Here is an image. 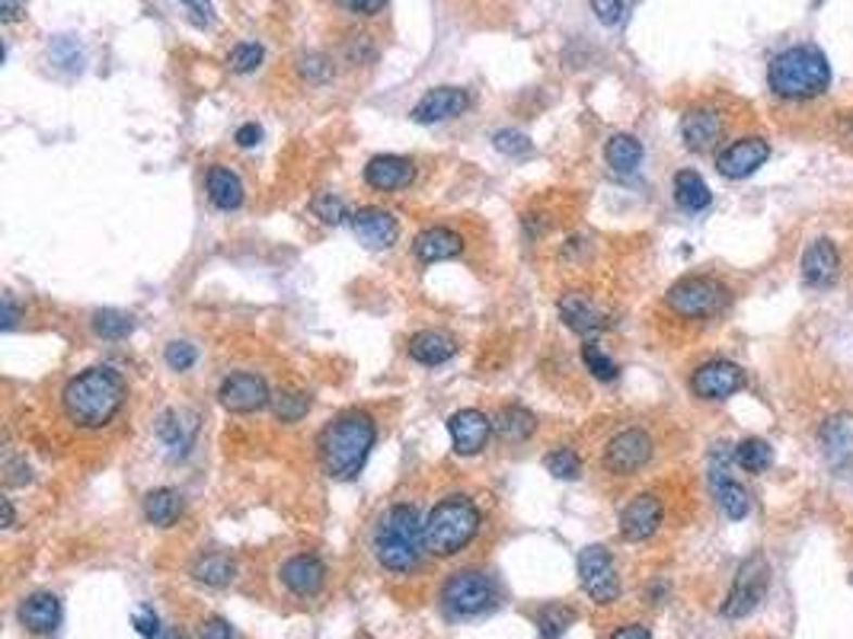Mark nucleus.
I'll use <instances>...</instances> for the list:
<instances>
[{
	"instance_id": "1",
	"label": "nucleus",
	"mask_w": 853,
	"mask_h": 639,
	"mask_svg": "<svg viewBox=\"0 0 853 639\" xmlns=\"http://www.w3.org/2000/svg\"><path fill=\"white\" fill-rule=\"evenodd\" d=\"M125 400H128L125 378L110 365H93L64 384L61 412L80 432H103L118 419Z\"/></svg>"
},
{
	"instance_id": "2",
	"label": "nucleus",
	"mask_w": 853,
	"mask_h": 639,
	"mask_svg": "<svg viewBox=\"0 0 853 639\" xmlns=\"http://www.w3.org/2000/svg\"><path fill=\"white\" fill-rule=\"evenodd\" d=\"M378 442V422L361 409H345L317 435V461L330 480H355Z\"/></svg>"
},
{
	"instance_id": "3",
	"label": "nucleus",
	"mask_w": 853,
	"mask_h": 639,
	"mask_svg": "<svg viewBox=\"0 0 853 639\" xmlns=\"http://www.w3.org/2000/svg\"><path fill=\"white\" fill-rule=\"evenodd\" d=\"M371 550L387 573H412L425 553V522L419 509L409 502L391 506L374 527Z\"/></svg>"
},
{
	"instance_id": "4",
	"label": "nucleus",
	"mask_w": 853,
	"mask_h": 639,
	"mask_svg": "<svg viewBox=\"0 0 853 639\" xmlns=\"http://www.w3.org/2000/svg\"><path fill=\"white\" fill-rule=\"evenodd\" d=\"M483 527V512L470 496L451 493L425 519V553L435 560H451L473 544Z\"/></svg>"
},
{
	"instance_id": "5",
	"label": "nucleus",
	"mask_w": 853,
	"mask_h": 639,
	"mask_svg": "<svg viewBox=\"0 0 853 639\" xmlns=\"http://www.w3.org/2000/svg\"><path fill=\"white\" fill-rule=\"evenodd\" d=\"M767 84L780 100H812L828 90L831 67L815 46H793L771 61Z\"/></svg>"
},
{
	"instance_id": "6",
	"label": "nucleus",
	"mask_w": 853,
	"mask_h": 639,
	"mask_svg": "<svg viewBox=\"0 0 853 639\" xmlns=\"http://www.w3.org/2000/svg\"><path fill=\"white\" fill-rule=\"evenodd\" d=\"M665 304L684 320H706L729 304V289L710 276H684L669 289Z\"/></svg>"
},
{
	"instance_id": "7",
	"label": "nucleus",
	"mask_w": 853,
	"mask_h": 639,
	"mask_svg": "<svg viewBox=\"0 0 853 639\" xmlns=\"http://www.w3.org/2000/svg\"><path fill=\"white\" fill-rule=\"evenodd\" d=\"M496 598H499L496 582L480 570L451 573L442 585V604L451 617H480L496 604Z\"/></svg>"
},
{
	"instance_id": "8",
	"label": "nucleus",
	"mask_w": 853,
	"mask_h": 639,
	"mask_svg": "<svg viewBox=\"0 0 853 639\" xmlns=\"http://www.w3.org/2000/svg\"><path fill=\"white\" fill-rule=\"evenodd\" d=\"M578 582H582V591H585L595 604H601V608L621 601L624 585H621L618 563H614L611 550L601 547V544H588V547L578 553Z\"/></svg>"
},
{
	"instance_id": "9",
	"label": "nucleus",
	"mask_w": 853,
	"mask_h": 639,
	"mask_svg": "<svg viewBox=\"0 0 853 639\" xmlns=\"http://www.w3.org/2000/svg\"><path fill=\"white\" fill-rule=\"evenodd\" d=\"M767 585H771V566H767V560H764L761 553L748 557L739 566V573H736V582H733L726 601H723V617H729V621L748 617V614L764 601Z\"/></svg>"
},
{
	"instance_id": "10",
	"label": "nucleus",
	"mask_w": 853,
	"mask_h": 639,
	"mask_svg": "<svg viewBox=\"0 0 853 639\" xmlns=\"http://www.w3.org/2000/svg\"><path fill=\"white\" fill-rule=\"evenodd\" d=\"M652 451H655V445H652L646 429H624L604 445L601 467L611 476H633L652 461Z\"/></svg>"
},
{
	"instance_id": "11",
	"label": "nucleus",
	"mask_w": 853,
	"mask_h": 639,
	"mask_svg": "<svg viewBox=\"0 0 853 639\" xmlns=\"http://www.w3.org/2000/svg\"><path fill=\"white\" fill-rule=\"evenodd\" d=\"M218 404L233 416H250L272 407V391L263 374L256 371H230L218 387Z\"/></svg>"
},
{
	"instance_id": "12",
	"label": "nucleus",
	"mask_w": 853,
	"mask_h": 639,
	"mask_svg": "<svg viewBox=\"0 0 853 639\" xmlns=\"http://www.w3.org/2000/svg\"><path fill=\"white\" fill-rule=\"evenodd\" d=\"M741 387H744V371L726 358H713L690 374V391L700 400H726L739 394Z\"/></svg>"
},
{
	"instance_id": "13",
	"label": "nucleus",
	"mask_w": 853,
	"mask_h": 639,
	"mask_svg": "<svg viewBox=\"0 0 853 639\" xmlns=\"http://www.w3.org/2000/svg\"><path fill=\"white\" fill-rule=\"evenodd\" d=\"M448 435H451V448L460 458H476L493 435V419L483 409H457L448 419Z\"/></svg>"
},
{
	"instance_id": "14",
	"label": "nucleus",
	"mask_w": 853,
	"mask_h": 639,
	"mask_svg": "<svg viewBox=\"0 0 853 639\" xmlns=\"http://www.w3.org/2000/svg\"><path fill=\"white\" fill-rule=\"evenodd\" d=\"M665 519V506L655 493H639L633 496L621 512V537L629 544L649 540Z\"/></svg>"
},
{
	"instance_id": "15",
	"label": "nucleus",
	"mask_w": 853,
	"mask_h": 639,
	"mask_svg": "<svg viewBox=\"0 0 853 639\" xmlns=\"http://www.w3.org/2000/svg\"><path fill=\"white\" fill-rule=\"evenodd\" d=\"M767 161H771V144L764 138L751 135V138L733 141L726 151H720L716 170L726 179H748L751 174H757Z\"/></svg>"
},
{
	"instance_id": "16",
	"label": "nucleus",
	"mask_w": 853,
	"mask_h": 639,
	"mask_svg": "<svg viewBox=\"0 0 853 639\" xmlns=\"http://www.w3.org/2000/svg\"><path fill=\"white\" fill-rule=\"evenodd\" d=\"M470 110V93L463 87H435L429 90L412 110L409 118L416 125H438V122H451V118L463 116Z\"/></svg>"
},
{
	"instance_id": "17",
	"label": "nucleus",
	"mask_w": 853,
	"mask_h": 639,
	"mask_svg": "<svg viewBox=\"0 0 853 639\" xmlns=\"http://www.w3.org/2000/svg\"><path fill=\"white\" fill-rule=\"evenodd\" d=\"M279 579L294 598H317L327 585V563L317 553H294L282 563Z\"/></svg>"
},
{
	"instance_id": "18",
	"label": "nucleus",
	"mask_w": 853,
	"mask_h": 639,
	"mask_svg": "<svg viewBox=\"0 0 853 639\" xmlns=\"http://www.w3.org/2000/svg\"><path fill=\"white\" fill-rule=\"evenodd\" d=\"M348 225H352V233L358 237V243L368 250H391L399 240V221L378 205H365L352 212Z\"/></svg>"
},
{
	"instance_id": "19",
	"label": "nucleus",
	"mask_w": 853,
	"mask_h": 639,
	"mask_svg": "<svg viewBox=\"0 0 853 639\" xmlns=\"http://www.w3.org/2000/svg\"><path fill=\"white\" fill-rule=\"evenodd\" d=\"M557 310H560V320L566 323L569 330H572L575 336H585V340H591V336H598V333H604V330L611 327L608 314H604L588 294H582V291L563 294L560 304H557Z\"/></svg>"
},
{
	"instance_id": "20",
	"label": "nucleus",
	"mask_w": 853,
	"mask_h": 639,
	"mask_svg": "<svg viewBox=\"0 0 853 639\" xmlns=\"http://www.w3.org/2000/svg\"><path fill=\"white\" fill-rule=\"evenodd\" d=\"M723 128H726V122L720 116V110H713V106H693V110H687L682 118L684 148L693 151V154L713 151V148L720 144V138H723Z\"/></svg>"
},
{
	"instance_id": "21",
	"label": "nucleus",
	"mask_w": 853,
	"mask_h": 639,
	"mask_svg": "<svg viewBox=\"0 0 853 639\" xmlns=\"http://www.w3.org/2000/svg\"><path fill=\"white\" fill-rule=\"evenodd\" d=\"M841 272V253L828 237H818L805 246L802 253V279L812 289H828L838 282Z\"/></svg>"
},
{
	"instance_id": "22",
	"label": "nucleus",
	"mask_w": 853,
	"mask_h": 639,
	"mask_svg": "<svg viewBox=\"0 0 853 639\" xmlns=\"http://www.w3.org/2000/svg\"><path fill=\"white\" fill-rule=\"evenodd\" d=\"M463 250H467V240L455 228H445V225H432V228L416 233V240H412V253L425 266L457 259V256H463Z\"/></svg>"
},
{
	"instance_id": "23",
	"label": "nucleus",
	"mask_w": 853,
	"mask_h": 639,
	"mask_svg": "<svg viewBox=\"0 0 853 639\" xmlns=\"http://www.w3.org/2000/svg\"><path fill=\"white\" fill-rule=\"evenodd\" d=\"M416 176V164L399 154H378L365 164V182L374 192H397L406 189Z\"/></svg>"
},
{
	"instance_id": "24",
	"label": "nucleus",
	"mask_w": 853,
	"mask_h": 639,
	"mask_svg": "<svg viewBox=\"0 0 853 639\" xmlns=\"http://www.w3.org/2000/svg\"><path fill=\"white\" fill-rule=\"evenodd\" d=\"M61 614H64V611H61V598L52 595V591H33V595H26L23 604H20V611H16L20 624H23L29 634H36V637L52 634L58 624H61Z\"/></svg>"
},
{
	"instance_id": "25",
	"label": "nucleus",
	"mask_w": 853,
	"mask_h": 639,
	"mask_svg": "<svg viewBox=\"0 0 853 639\" xmlns=\"http://www.w3.org/2000/svg\"><path fill=\"white\" fill-rule=\"evenodd\" d=\"M457 349H460L457 340L451 333H445V330H419V333L409 336V343H406L409 358L419 361V365H425V368H438V365L451 361Z\"/></svg>"
},
{
	"instance_id": "26",
	"label": "nucleus",
	"mask_w": 853,
	"mask_h": 639,
	"mask_svg": "<svg viewBox=\"0 0 853 639\" xmlns=\"http://www.w3.org/2000/svg\"><path fill=\"white\" fill-rule=\"evenodd\" d=\"M199 435V416L192 409H167L157 419V438L170 448V455H186Z\"/></svg>"
},
{
	"instance_id": "27",
	"label": "nucleus",
	"mask_w": 853,
	"mask_h": 639,
	"mask_svg": "<svg viewBox=\"0 0 853 639\" xmlns=\"http://www.w3.org/2000/svg\"><path fill=\"white\" fill-rule=\"evenodd\" d=\"M818 442H822V455L828 458V464L844 467L853 461V416L848 412H838L831 416L822 432H818Z\"/></svg>"
},
{
	"instance_id": "28",
	"label": "nucleus",
	"mask_w": 853,
	"mask_h": 639,
	"mask_svg": "<svg viewBox=\"0 0 853 639\" xmlns=\"http://www.w3.org/2000/svg\"><path fill=\"white\" fill-rule=\"evenodd\" d=\"M205 192H208V202L218 208V212H237L243 205V179L233 174L230 167L215 164L208 176H205Z\"/></svg>"
},
{
	"instance_id": "29",
	"label": "nucleus",
	"mask_w": 853,
	"mask_h": 639,
	"mask_svg": "<svg viewBox=\"0 0 853 639\" xmlns=\"http://www.w3.org/2000/svg\"><path fill=\"white\" fill-rule=\"evenodd\" d=\"M141 512H144V522L154 527H173L176 519L182 515V493L173 486H157L144 496Z\"/></svg>"
},
{
	"instance_id": "30",
	"label": "nucleus",
	"mask_w": 853,
	"mask_h": 639,
	"mask_svg": "<svg viewBox=\"0 0 853 639\" xmlns=\"http://www.w3.org/2000/svg\"><path fill=\"white\" fill-rule=\"evenodd\" d=\"M493 429L499 432V438H502V442L524 445V442H527V438H534V432H537V416H534L531 409L512 404V407H502L499 412H496V419H493Z\"/></svg>"
},
{
	"instance_id": "31",
	"label": "nucleus",
	"mask_w": 853,
	"mask_h": 639,
	"mask_svg": "<svg viewBox=\"0 0 853 639\" xmlns=\"http://www.w3.org/2000/svg\"><path fill=\"white\" fill-rule=\"evenodd\" d=\"M604 164L611 167V174L618 176L636 174V167L642 164V144H639V138H633V135H626V131L611 135L608 144H604Z\"/></svg>"
},
{
	"instance_id": "32",
	"label": "nucleus",
	"mask_w": 853,
	"mask_h": 639,
	"mask_svg": "<svg viewBox=\"0 0 853 639\" xmlns=\"http://www.w3.org/2000/svg\"><path fill=\"white\" fill-rule=\"evenodd\" d=\"M675 202H678V208L697 215V212L710 208L713 192H710L706 179L697 174V170H678V174H675Z\"/></svg>"
},
{
	"instance_id": "33",
	"label": "nucleus",
	"mask_w": 853,
	"mask_h": 639,
	"mask_svg": "<svg viewBox=\"0 0 853 639\" xmlns=\"http://www.w3.org/2000/svg\"><path fill=\"white\" fill-rule=\"evenodd\" d=\"M237 576V563L228 553H202L192 563V579L208 585V588H225Z\"/></svg>"
},
{
	"instance_id": "34",
	"label": "nucleus",
	"mask_w": 853,
	"mask_h": 639,
	"mask_svg": "<svg viewBox=\"0 0 853 639\" xmlns=\"http://www.w3.org/2000/svg\"><path fill=\"white\" fill-rule=\"evenodd\" d=\"M713 489H716V502H720V509H723V515H726L729 522L748 519V512H751V496H748V489H744L741 483L729 480V476H720V480H713Z\"/></svg>"
},
{
	"instance_id": "35",
	"label": "nucleus",
	"mask_w": 853,
	"mask_h": 639,
	"mask_svg": "<svg viewBox=\"0 0 853 639\" xmlns=\"http://www.w3.org/2000/svg\"><path fill=\"white\" fill-rule=\"evenodd\" d=\"M310 407H314V397L304 394V391H291V387H284V391H276V394H272V412H276V419L284 422V425L301 422V419L310 412Z\"/></svg>"
},
{
	"instance_id": "36",
	"label": "nucleus",
	"mask_w": 853,
	"mask_h": 639,
	"mask_svg": "<svg viewBox=\"0 0 853 639\" xmlns=\"http://www.w3.org/2000/svg\"><path fill=\"white\" fill-rule=\"evenodd\" d=\"M90 327L100 340H125L135 333V317L125 314V310H115V307H106V310H97L90 317Z\"/></svg>"
},
{
	"instance_id": "37",
	"label": "nucleus",
	"mask_w": 853,
	"mask_h": 639,
	"mask_svg": "<svg viewBox=\"0 0 853 639\" xmlns=\"http://www.w3.org/2000/svg\"><path fill=\"white\" fill-rule=\"evenodd\" d=\"M736 464H739L741 470H748V473H764L767 467L774 464V448H771V442H764V438H744V442H739V448H736Z\"/></svg>"
},
{
	"instance_id": "38",
	"label": "nucleus",
	"mask_w": 853,
	"mask_h": 639,
	"mask_svg": "<svg viewBox=\"0 0 853 639\" xmlns=\"http://www.w3.org/2000/svg\"><path fill=\"white\" fill-rule=\"evenodd\" d=\"M310 212H314V218H320L327 228H340L345 221H352L345 199L336 195V192H317V195L310 199Z\"/></svg>"
},
{
	"instance_id": "39",
	"label": "nucleus",
	"mask_w": 853,
	"mask_h": 639,
	"mask_svg": "<svg viewBox=\"0 0 853 639\" xmlns=\"http://www.w3.org/2000/svg\"><path fill=\"white\" fill-rule=\"evenodd\" d=\"M582 361H585V368H588V374L591 378H598V381H614L618 374H621V368H618V361L608 355V352L601 349L598 343H591V340H585V346H582Z\"/></svg>"
},
{
	"instance_id": "40",
	"label": "nucleus",
	"mask_w": 853,
	"mask_h": 639,
	"mask_svg": "<svg viewBox=\"0 0 853 639\" xmlns=\"http://www.w3.org/2000/svg\"><path fill=\"white\" fill-rule=\"evenodd\" d=\"M572 621H575V611H569L563 604H547L537 614V634H540V639H560Z\"/></svg>"
},
{
	"instance_id": "41",
	"label": "nucleus",
	"mask_w": 853,
	"mask_h": 639,
	"mask_svg": "<svg viewBox=\"0 0 853 639\" xmlns=\"http://www.w3.org/2000/svg\"><path fill=\"white\" fill-rule=\"evenodd\" d=\"M544 467L550 476L557 480H578L582 476V458L572 451V448H553L547 458H544Z\"/></svg>"
},
{
	"instance_id": "42",
	"label": "nucleus",
	"mask_w": 853,
	"mask_h": 639,
	"mask_svg": "<svg viewBox=\"0 0 853 639\" xmlns=\"http://www.w3.org/2000/svg\"><path fill=\"white\" fill-rule=\"evenodd\" d=\"M263 59H266V52H263L259 42H240V46L230 49L228 67L233 74H253V71H259Z\"/></svg>"
},
{
	"instance_id": "43",
	"label": "nucleus",
	"mask_w": 853,
	"mask_h": 639,
	"mask_svg": "<svg viewBox=\"0 0 853 639\" xmlns=\"http://www.w3.org/2000/svg\"><path fill=\"white\" fill-rule=\"evenodd\" d=\"M493 148L499 151V154H506V157H524V154H531V138L524 135V131H514V128H502V131H496L493 135Z\"/></svg>"
},
{
	"instance_id": "44",
	"label": "nucleus",
	"mask_w": 853,
	"mask_h": 639,
	"mask_svg": "<svg viewBox=\"0 0 853 639\" xmlns=\"http://www.w3.org/2000/svg\"><path fill=\"white\" fill-rule=\"evenodd\" d=\"M164 361L170 371H189L195 361H199V349L186 340H173L170 346L164 349Z\"/></svg>"
},
{
	"instance_id": "45",
	"label": "nucleus",
	"mask_w": 853,
	"mask_h": 639,
	"mask_svg": "<svg viewBox=\"0 0 853 639\" xmlns=\"http://www.w3.org/2000/svg\"><path fill=\"white\" fill-rule=\"evenodd\" d=\"M591 10L604 26H618L624 20V0H591Z\"/></svg>"
},
{
	"instance_id": "46",
	"label": "nucleus",
	"mask_w": 853,
	"mask_h": 639,
	"mask_svg": "<svg viewBox=\"0 0 853 639\" xmlns=\"http://www.w3.org/2000/svg\"><path fill=\"white\" fill-rule=\"evenodd\" d=\"M135 630L148 639H161V634H164V627H161V621H157V614L151 608H138L135 611Z\"/></svg>"
},
{
	"instance_id": "47",
	"label": "nucleus",
	"mask_w": 853,
	"mask_h": 639,
	"mask_svg": "<svg viewBox=\"0 0 853 639\" xmlns=\"http://www.w3.org/2000/svg\"><path fill=\"white\" fill-rule=\"evenodd\" d=\"M189 13H192V20L199 23V26H212L215 23V7H212V0H179Z\"/></svg>"
},
{
	"instance_id": "48",
	"label": "nucleus",
	"mask_w": 853,
	"mask_h": 639,
	"mask_svg": "<svg viewBox=\"0 0 853 639\" xmlns=\"http://www.w3.org/2000/svg\"><path fill=\"white\" fill-rule=\"evenodd\" d=\"M199 639H233V627H230L225 617H208V621L199 627Z\"/></svg>"
},
{
	"instance_id": "49",
	"label": "nucleus",
	"mask_w": 853,
	"mask_h": 639,
	"mask_svg": "<svg viewBox=\"0 0 853 639\" xmlns=\"http://www.w3.org/2000/svg\"><path fill=\"white\" fill-rule=\"evenodd\" d=\"M336 3L348 13H358V16H374L387 7V0H336Z\"/></svg>"
},
{
	"instance_id": "50",
	"label": "nucleus",
	"mask_w": 853,
	"mask_h": 639,
	"mask_svg": "<svg viewBox=\"0 0 853 639\" xmlns=\"http://www.w3.org/2000/svg\"><path fill=\"white\" fill-rule=\"evenodd\" d=\"M259 138H263V128H259L256 122H246V125H240V128H237V135H233V141H237L240 148H256V144H259Z\"/></svg>"
},
{
	"instance_id": "51",
	"label": "nucleus",
	"mask_w": 853,
	"mask_h": 639,
	"mask_svg": "<svg viewBox=\"0 0 853 639\" xmlns=\"http://www.w3.org/2000/svg\"><path fill=\"white\" fill-rule=\"evenodd\" d=\"M301 71H304V77H310V80H323V77L330 74V64H327L323 55H307L304 64H301Z\"/></svg>"
},
{
	"instance_id": "52",
	"label": "nucleus",
	"mask_w": 853,
	"mask_h": 639,
	"mask_svg": "<svg viewBox=\"0 0 853 639\" xmlns=\"http://www.w3.org/2000/svg\"><path fill=\"white\" fill-rule=\"evenodd\" d=\"M611 639H652V634H649V627H642V624H626L621 630H614Z\"/></svg>"
},
{
	"instance_id": "53",
	"label": "nucleus",
	"mask_w": 853,
	"mask_h": 639,
	"mask_svg": "<svg viewBox=\"0 0 853 639\" xmlns=\"http://www.w3.org/2000/svg\"><path fill=\"white\" fill-rule=\"evenodd\" d=\"M16 304H13V294H3V330L10 333L16 327Z\"/></svg>"
},
{
	"instance_id": "54",
	"label": "nucleus",
	"mask_w": 853,
	"mask_h": 639,
	"mask_svg": "<svg viewBox=\"0 0 853 639\" xmlns=\"http://www.w3.org/2000/svg\"><path fill=\"white\" fill-rule=\"evenodd\" d=\"M20 20V3L16 0H3V23H13Z\"/></svg>"
},
{
	"instance_id": "55",
	"label": "nucleus",
	"mask_w": 853,
	"mask_h": 639,
	"mask_svg": "<svg viewBox=\"0 0 853 639\" xmlns=\"http://www.w3.org/2000/svg\"><path fill=\"white\" fill-rule=\"evenodd\" d=\"M16 524V512H13V502L3 499V527H13Z\"/></svg>"
},
{
	"instance_id": "56",
	"label": "nucleus",
	"mask_w": 853,
	"mask_h": 639,
	"mask_svg": "<svg viewBox=\"0 0 853 639\" xmlns=\"http://www.w3.org/2000/svg\"><path fill=\"white\" fill-rule=\"evenodd\" d=\"M161 639H189V637H186L182 630H176V627H173V630H164V634H161Z\"/></svg>"
}]
</instances>
